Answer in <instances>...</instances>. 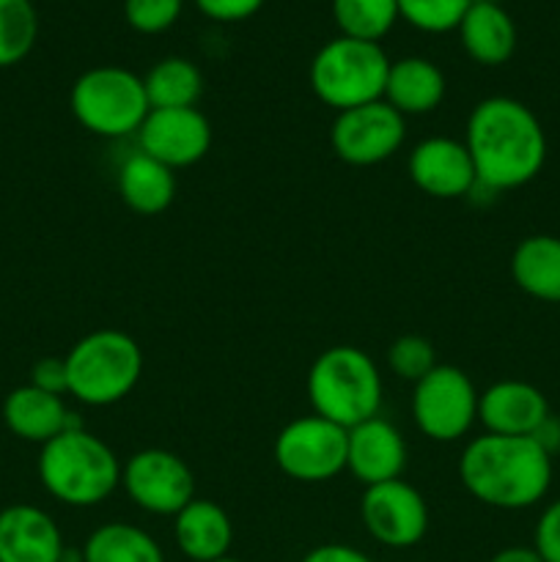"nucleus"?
<instances>
[{
  "mask_svg": "<svg viewBox=\"0 0 560 562\" xmlns=\"http://www.w3.org/2000/svg\"><path fill=\"white\" fill-rule=\"evenodd\" d=\"M443 69L434 60L421 55H406L390 64L388 82H384V102L401 115H426L443 104L445 99Z\"/></svg>",
  "mask_w": 560,
  "mask_h": 562,
  "instance_id": "nucleus-21",
  "label": "nucleus"
},
{
  "mask_svg": "<svg viewBox=\"0 0 560 562\" xmlns=\"http://www.w3.org/2000/svg\"><path fill=\"white\" fill-rule=\"evenodd\" d=\"M66 395L86 406H113L137 387L143 376V351L121 329H93L82 335L64 357Z\"/></svg>",
  "mask_w": 560,
  "mask_h": 562,
  "instance_id": "nucleus-5",
  "label": "nucleus"
},
{
  "mask_svg": "<svg viewBox=\"0 0 560 562\" xmlns=\"http://www.w3.org/2000/svg\"><path fill=\"white\" fill-rule=\"evenodd\" d=\"M390 64L379 42L335 36L313 55L311 88L318 102L344 113L384 97Z\"/></svg>",
  "mask_w": 560,
  "mask_h": 562,
  "instance_id": "nucleus-7",
  "label": "nucleus"
},
{
  "mask_svg": "<svg viewBox=\"0 0 560 562\" xmlns=\"http://www.w3.org/2000/svg\"><path fill=\"white\" fill-rule=\"evenodd\" d=\"M360 521L368 536L388 549H412L428 532V503L412 483L395 481L368 486L360 497Z\"/></svg>",
  "mask_w": 560,
  "mask_h": 562,
  "instance_id": "nucleus-12",
  "label": "nucleus"
},
{
  "mask_svg": "<svg viewBox=\"0 0 560 562\" xmlns=\"http://www.w3.org/2000/svg\"><path fill=\"white\" fill-rule=\"evenodd\" d=\"M38 38V14L31 0H0V69L22 64Z\"/></svg>",
  "mask_w": 560,
  "mask_h": 562,
  "instance_id": "nucleus-27",
  "label": "nucleus"
},
{
  "mask_svg": "<svg viewBox=\"0 0 560 562\" xmlns=\"http://www.w3.org/2000/svg\"><path fill=\"white\" fill-rule=\"evenodd\" d=\"M464 146L478 187L492 192L525 187L547 162V132L538 115L514 97H486L467 115Z\"/></svg>",
  "mask_w": 560,
  "mask_h": 562,
  "instance_id": "nucleus-1",
  "label": "nucleus"
},
{
  "mask_svg": "<svg viewBox=\"0 0 560 562\" xmlns=\"http://www.w3.org/2000/svg\"><path fill=\"white\" fill-rule=\"evenodd\" d=\"M135 137L143 154L179 170L206 157L212 148V124L198 108L152 110Z\"/></svg>",
  "mask_w": 560,
  "mask_h": 562,
  "instance_id": "nucleus-13",
  "label": "nucleus"
},
{
  "mask_svg": "<svg viewBox=\"0 0 560 562\" xmlns=\"http://www.w3.org/2000/svg\"><path fill=\"white\" fill-rule=\"evenodd\" d=\"M214 562H242V560H236V558H231V554H228V558H220V560H214Z\"/></svg>",
  "mask_w": 560,
  "mask_h": 562,
  "instance_id": "nucleus-37",
  "label": "nucleus"
},
{
  "mask_svg": "<svg viewBox=\"0 0 560 562\" xmlns=\"http://www.w3.org/2000/svg\"><path fill=\"white\" fill-rule=\"evenodd\" d=\"M406 467V442L399 428L384 417H371L349 428L346 442V470L362 483V488L401 477Z\"/></svg>",
  "mask_w": 560,
  "mask_h": 562,
  "instance_id": "nucleus-17",
  "label": "nucleus"
},
{
  "mask_svg": "<svg viewBox=\"0 0 560 562\" xmlns=\"http://www.w3.org/2000/svg\"><path fill=\"white\" fill-rule=\"evenodd\" d=\"M143 86L152 110L195 108L203 93V75L190 58L168 55L143 75Z\"/></svg>",
  "mask_w": 560,
  "mask_h": 562,
  "instance_id": "nucleus-25",
  "label": "nucleus"
},
{
  "mask_svg": "<svg viewBox=\"0 0 560 562\" xmlns=\"http://www.w3.org/2000/svg\"><path fill=\"white\" fill-rule=\"evenodd\" d=\"M121 488L152 516H176L195 499V475L173 450H137L121 464Z\"/></svg>",
  "mask_w": 560,
  "mask_h": 562,
  "instance_id": "nucleus-10",
  "label": "nucleus"
},
{
  "mask_svg": "<svg viewBox=\"0 0 560 562\" xmlns=\"http://www.w3.org/2000/svg\"><path fill=\"white\" fill-rule=\"evenodd\" d=\"M437 351L434 344L423 335H401L390 344L388 349V368L393 376L404 379V382H421L426 373L437 368Z\"/></svg>",
  "mask_w": 560,
  "mask_h": 562,
  "instance_id": "nucleus-29",
  "label": "nucleus"
},
{
  "mask_svg": "<svg viewBox=\"0 0 560 562\" xmlns=\"http://www.w3.org/2000/svg\"><path fill=\"white\" fill-rule=\"evenodd\" d=\"M406 137V119L384 99L335 115L329 143L340 162L371 168L393 157Z\"/></svg>",
  "mask_w": 560,
  "mask_h": 562,
  "instance_id": "nucleus-11",
  "label": "nucleus"
},
{
  "mask_svg": "<svg viewBox=\"0 0 560 562\" xmlns=\"http://www.w3.org/2000/svg\"><path fill=\"white\" fill-rule=\"evenodd\" d=\"M3 423L16 439L33 445H47L66 428L80 426L71 417L64 395L44 393L33 384L14 387L3 401Z\"/></svg>",
  "mask_w": 560,
  "mask_h": 562,
  "instance_id": "nucleus-18",
  "label": "nucleus"
},
{
  "mask_svg": "<svg viewBox=\"0 0 560 562\" xmlns=\"http://www.w3.org/2000/svg\"><path fill=\"white\" fill-rule=\"evenodd\" d=\"M184 0H124V20L137 33H165L181 16Z\"/></svg>",
  "mask_w": 560,
  "mask_h": 562,
  "instance_id": "nucleus-30",
  "label": "nucleus"
},
{
  "mask_svg": "<svg viewBox=\"0 0 560 562\" xmlns=\"http://www.w3.org/2000/svg\"><path fill=\"white\" fill-rule=\"evenodd\" d=\"M456 31L464 53L481 66H503L516 49V25L497 0H472Z\"/></svg>",
  "mask_w": 560,
  "mask_h": 562,
  "instance_id": "nucleus-20",
  "label": "nucleus"
},
{
  "mask_svg": "<svg viewBox=\"0 0 560 562\" xmlns=\"http://www.w3.org/2000/svg\"><path fill=\"white\" fill-rule=\"evenodd\" d=\"M173 541L190 562H214L228 558L234 525L223 505L195 497L173 516Z\"/></svg>",
  "mask_w": 560,
  "mask_h": 562,
  "instance_id": "nucleus-19",
  "label": "nucleus"
},
{
  "mask_svg": "<svg viewBox=\"0 0 560 562\" xmlns=\"http://www.w3.org/2000/svg\"><path fill=\"white\" fill-rule=\"evenodd\" d=\"M44 492L69 508H97L121 486V461L108 442L82 426L42 445L36 461Z\"/></svg>",
  "mask_w": 560,
  "mask_h": 562,
  "instance_id": "nucleus-3",
  "label": "nucleus"
},
{
  "mask_svg": "<svg viewBox=\"0 0 560 562\" xmlns=\"http://www.w3.org/2000/svg\"><path fill=\"white\" fill-rule=\"evenodd\" d=\"M349 431L318 415L285 423L275 437V464L285 477L300 483H327L346 470Z\"/></svg>",
  "mask_w": 560,
  "mask_h": 562,
  "instance_id": "nucleus-9",
  "label": "nucleus"
},
{
  "mask_svg": "<svg viewBox=\"0 0 560 562\" xmlns=\"http://www.w3.org/2000/svg\"><path fill=\"white\" fill-rule=\"evenodd\" d=\"M195 5L214 22H242L250 20L264 0H195Z\"/></svg>",
  "mask_w": 560,
  "mask_h": 562,
  "instance_id": "nucleus-32",
  "label": "nucleus"
},
{
  "mask_svg": "<svg viewBox=\"0 0 560 562\" xmlns=\"http://www.w3.org/2000/svg\"><path fill=\"white\" fill-rule=\"evenodd\" d=\"M533 549L544 562H560V499L541 510L533 530Z\"/></svg>",
  "mask_w": 560,
  "mask_h": 562,
  "instance_id": "nucleus-31",
  "label": "nucleus"
},
{
  "mask_svg": "<svg viewBox=\"0 0 560 562\" xmlns=\"http://www.w3.org/2000/svg\"><path fill=\"white\" fill-rule=\"evenodd\" d=\"M58 521L38 505L14 503L0 510V562H64Z\"/></svg>",
  "mask_w": 560,
  "mask_h": 562,
  "instance_id": "nucleus-16",
  "label": "nucleus"
},
{
  "mask_svg": "<svg viewBox=\"0 0 560 562\" xmlns=\"http://www.w3.org/2000/svg\"><path fill=\"white\" fill-rule=\"evenodd\" d=\"M82 562H165L157 538L126 521H108L86 538Z\"/></svg>",
  "mask_w": 560,
  "mask_h": 562,
  "instance_id": "nucleus-24",
  "label": "nucleus"
},
{
  "mask_svg": "<svg viewBox=\"0 0 560 562\" xmlns=\"http://www.w3.org/2000/svg\"><path fill=\"white\" fill-rule=\"evenodd\" d=\"M300 562H373L362 549L349 547V543H322L313 547Z\"/></svg>",
  "mask_w": 560,
  "mask_h": 562,
  "instance_id": "nucleus-34",
  "label": "nucleus"
},
{
  "mask_svg": "<svg viewBox=\"0 0 560 562\" xmlns=\"http://www.w3.org/2000/svg\"><path fill=\"white\" fill-rule=\"evenodd\" d=\"M549 415L552 412L547 395L522 379H503L478 395V423L486 428V434L533 437Z\"/></svg>",
  "mask_w": 560,
  "mask_h": 562,
  "instance_id": "nucleus-15",
  "label": "nucleus"
},
{
  "mask_svg": "<svg viewBox=\"0 0 560 562\" xmlns=\"http://www.w3.org/2000/svg\"><path fill=\"white\" fill-rule=\"evenodd\" d=\"M333 16L340 36L382 42L395 27L399 0H333Z\"/></svg>",
  "mask_w": 560,
  "mask_h": 562,
  "instance_id": "nucleus-26",
  "label": "nucleus"
},
{
  "mask_svg": "<svg viewBox=\"0 0 560 562\" xmlns=\"http://www.w3.org/2000/svg\"><path fill=\"white\" fill-rule=\"evenodd\" d=\"M533 439H536V442L541 445V448L547 450L549 456L560 453V420H558V417L549 415L547 420L541 423V428L533 434Z\"/></svg>",
  "mask_w": 560,
  "mask_h": 562,
  "instance_id": "nucleus-35",
  "label": "nucleus"
},
{
  "mask_svg": "<svg viewBox=\"0 0 560 562\" xmlns=\"http://www.w3.org/2000/svg\"><path fill=\"white\" fill-rule=\"evenodd\" d=\"M511 278L533 300L560 305V236H525L511 252Z\"/></svg>",
  "mask_w": 560,
  "mask_h": 562,
  "instance_id": "nucleus-22",
  "label": "nucleus"
},
{
  "mask_svg": "<svg viewBox=\"0 0 560 562\" xmlns=\"http://www.w3.org/2000/svg\"><path fill=\"white\" fill-rule=\"evenodd\" d=\"M478 390L461 368L439 362L412 390V420L432 442H456L478 423Z\"/></svg>",
  "mask_w": 560,
  "mask_h": 562,
  "instance_id": "nucleus-8",
  "label": "nucleus"
},
{
  "mask_svg": "<svg viewBox=\"0 0 560 562\" xmlns=\"http://www.w3.org/2000/svg\"><path fill=\"white\" fill-rule=\"evenodd\" d=\"M307 401L313 415L340 428H355L382 409V373L357 346H333L307 371Z\"/></svg>",
  "mask_w": 560,
  "mask_h": 562,
  "instance_id": "nucleus-4",
  "label": "nucleus"
},
{
  "mask_svg": "<svg viewBox=\"0 0 560 562\" xmlns=\"http://www.w3.org/2000/svg\"><path fill=\"white\" fill-rule=\"evenodd\" d=\"M461 486L472 499L497 510H525L552 486V456L533 437L481 434L459 459Z\"/></svg>",
  "mask_w": 560,
  "mask_h": 562,
  "instance_id": "nucleus-2",
  "label": "nucleus"
},
{
  "mask_svg": "<svg viewBox=\"0 0 560 562\" xmlns=\"http://www.w3.org/2000/svg\"><path fill=\"white\" fill-rule=\"evenodd\" d=\"M406 170H410L412 184L437 201L467 198L478 187L470 151L464 140H456V137L437 135L421 140L412 148Z\"/></svg>",
  "mask_w": 560,
  "mask_h": 562,
  "instance_id": "nucleus-14",
  "label": "nucleus"
},
{
  "mask_svg": "<svg viewBox=\"0 0 560 562\" xmlns=\"http://www.w3.org/2000/svg\"><path fill=\"white\" fill-rule=\"evenodd\" d=\"M489 562H544L533 547H505L497 554H492Z\"/></svg>",
  "mask_w": 560,
  "mask_h": 562,
  "instance_id": "nucleus-36",
  "label": "nucleus"
},
{
  "mask_svg": "<svg viewBox=\"0 0 560 562\" xmlns=\"http://www.w3.org/2000/svg\"><path fill=\"white\" fill-rule=\"evenodd\" d=\"M33 387L44 390V393L66 395V362L64 357H42L36 366L31 368Z\"/></svg>",
  "mask_w": 560,
  "mask_h": 562,
  "instance_id": "nucleus-33",
  "label": "nucleus"
},
{
  "mask_svg": "<svg viewBox=\"0 0 560 562\" xmlns=\"http://www.w3.org/2000/svg\"><path fill=\"white\" fill-rule=\"evenodd\" d=\"M77 124L104 140L137 135L152 113L143 77L124 66H93L82 71L69 93Z\"/></svg>",
  "mask_w": 560,
  "mask_h": 562,
  "instance_id": "nucleus-6",
  "label": "nucleus"
},
{
  "mask_svg": "<svg viewBox=\"0 0 560 562\" xmlns=\"http://www.w3.org/2000/svg\"><path fill=\"white\" fill-rule=\"evenodd\" d=\"M472 0H399V16L426 33H448L459 27Z\"/></svg>",
  "mask_w": 560,
  "mask_h": 562,
  "instance_id": "nucleus-28",
  "label": "nucleus"
},
{
  "mask_svg": "<svg viewBox=\"0 0 560 562\" xmlns=\"http://www.w3.org/2000/svg\"><path fill=\"white\" fill-rule=\"evenodd\" d=\"M115 184H119L121 201L135 214H143V217L163 214L176 198L173 170L143 151H135L121 162Z\"/></svg>",
  "mask_w": 560,
  "mask_h": 562,
  "instance_id": "nucleus-23",
  "label": "nucleus"
}]
</instances>
